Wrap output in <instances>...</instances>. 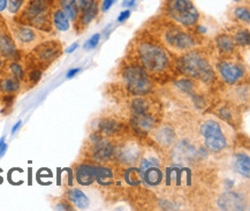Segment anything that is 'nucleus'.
<instances>
[{"instance_id":"nucleus-48","label":"nucleus","mask_w":250,"mask_h":211,"mask_svg":"<svg viewBox=\"0 0 250 211\" xmlns=\"http://www.w3.org/2000/svg\"><path fill=\"white\" fill-rule=\"evenodd\" d=\"M5 145V136H2L1 139H0V149H1V147Z\"/></svg>"},{"instance_id":"nucleus-19","label":"nucleus","mask_w":250,"mask_h":211,"mask_svg":"<svg viewBox=\"0 0 250 211\" xmlns=\"http://www.w3.org/2000/svg\"><path fill=\"white\" fill-rule=\"evenodd\" d=\"M234 168L235 171L239 174H241L242 177H246L249 179L250 175V158L247 153L240 152L236 153L235 156V162H234Z\"/></svg>"},{"instance_id":"nucleus-40","label":"nucleus","mask_w":250,"mask_h":211,"mask_svg":"<svg viewBox=\"0 0 250 211\" xmlns=\"http://www.w3.org/2000/svg\"><path fill=\"white\" fill-rule=\"evenodd\" d=\"M115 1H117V0H104V1H103V5H102V11L103 12L108 11V9L112 7V5H113Z\"/></svg>"},{"instance_id":"nucleus-42","label":"nucleus","mask_w":250,"mask_h":211,"mask_svg":"<svg viewBox=\"0 0 250 211\" xmlns=\"http://www.w3.org/2000/svg\"><path fill=\"white\" fill-rule=\"evenodd\" d=\"M80 70H81V68H72V69H69L68 72H67V74H66V78L67 79H72V78H74V76L78 74V73L80 72Z\"/></svg>"},{"instance_id":"nucleus-10","label":"nucleus","mask_w":250,"mask_h":211,"mask_svg":"<svg viewBox=\"0 0 250 211\" xmlns=\"http://www.w3.org/2000/svg\"><path fill=\"white\" fill-rule=\"evenodd\" d=\"M14 42L21 46H31L37 42L38 34L31 27L23 24H14L12 27Z\"/></svg>"},{"instance_id":"nucleus-1","label":"nucleus","mask_w":250,"mask_h":211,"mask_svg":"<svg viewBox=\"0 0 250 211\" xmlns=\"http://www.w3.org/2000/svg\"><path fill=\"white\" fill-rule=\"evenodd\" d=\"M20 20L21 24L31 25L43 31L51 30V0H29Z\"/></svg>"},{"instance_id":"nucleus-47","label":"nucleus","mask_w":250,"mask_h":211,"mask_svg":"<svg viewBox=\"0 0 250 211\" xmlns=\"http://www.w3.org/2000/svg\"><path fill=\"white\" fill-rule=\"evenodd\" d=\"M6 151H7V145H6V143H5V145L1 147V149H0V158L4 157Z\"/></svg>"},{"instance_id":"nucleus-33","label":"nucleus","mask_w":250,"mask_h":211,"mask_svg":"<svg viewBox=\"0 0 250 211\" xmlns=\"http://www.w3.org/2000/svg\"><path fill=\"white\" fill-rule=\"evenodd\" d=\"M233 14H234V17H235L236 19H239V20L243 22V23H246V24L250 23V12L248 8L238 7V8L234 9Z\"/></svg>"},{"instance_id":"nucleus-45","label":"nucleus","mask_w":250,"mask_h":211,"mask_svg":"<svg viewBox=\"0 0 250 211\" xmlns=\"http://www.w3.org/2000/svg\"><path fill=\"white\" fill-rule=\"evenodd\" d=\"M21 125H22V121L21 120H19L18 121V123L17 124H15L14 125V126H13V128H12V134H15V133H17L18 132V130L19 129H20V127H21Z\"/></svg>"},{"instance_id":"nucleus-22","label":"nucleus","mask_w":250,"mask_h":211,"mask_svg":"<svg viewBox=\"0 0 250 211\" xmlns=\"http://www.w3.org/2000/svg\"><path fill=\"white\" fill-rule=\"evenodd\" d=\"M52 24L58 31H62V33L67 31L70 27L69 19L67 18V15L60 8L56 9L52 13Z\"/></svg>"},{"instance_id":"nucleus-35","label":"nucleus","mask_w":250,"mask_h":211,"mask_svg":"<svg viewBox=\"0 0 250 211\" xmlns=\"http://www.w3.org/2000/svg\"><path fill=\"white\" fill-rule=\"evenodd\" d=\"M25 0H8V11L11 14H17L23 6Z\"/></svg>"},{"instance_id":"nucleus-12","label":"nucleus","mask_w":250,"mask_h":211,"mask_svg":"<svg viewBox=\"0 0 250 211\" xmlns=\"http://www.w3.org/2000/svg\"><path fill=\"white\" fill-rule=\"evenodd\" d=\"M218 70H219L224 81L229 83V84L240 81L243 78V75H245V70H243L242 67L227 62L220 63L218 65Z\"/></svg>"},{"instance_id":"nucleus-29","label":"nucleus","mask_w":250,"mask_h":211,"mask_svg":"<svg viewBox=\"0 0 250 211\" xmlns=\"http://www.w3.org/2000/svg\"><path fill=\"white\" fill-rule=\"evenodd\" d=\"M125 179H126V182L130 186H137V185L141 184L143 181L142 173H141L140 169L131 168L129 170L126 171L125 173Z\"/></svg>"},{"instance_id":"nucleus-30","label":"nucleus","mask_w":250,"mask_h":211,"mask_svg":"<svg viewBox=\"0 0 250 211\" xmlns=\"http://www.w3.org/2000/svg\"><path fill=\"white\" fill-rule=\"evenodd\" d=\"M118 128H119V125L113 120H104L99 124V132L104 135H111L117 132Z\"/></svg>"},{"instance_id":"nucleus-49","label":"nucleus","mask_w":250,"mask_h":211,"mask_svg":"<svg viewBox=\"0 0 250 211\" xmlns=\"http://www.w3.org/2000/svg\"><path fill=\"white\" fill-rule=\"evenodd\" d=\"M200 30L202 31V33H205V31H207V29H205V28H203V27H200Z\"/></svg>"},{"instance_id":"nucleus-38","label":"nucleus","mask_w":250,"mask_h":211,"mask_svg":"<svg viewBox=\"0 0 250 211\" xmlns=\"http://www.w3.org/2000/svg\"><path fill=\"white\" fill-rule=\"evenodd\" d=\"M42 78V72L40 69H33L30 73H29V80L31 82L36 83L40 81V79Z\"/></svg>"},{"instance_id":"nucleus-43","label":"nucleus","mask_w":250,"mask_h":211,"mask_svg":"<svg viewBox=\"0 0 250 211\" xmlns=\"http://www.w3.org/2000/svg\"><path fill=\"white\" fill-rule=\"evenodd\" d=\"M136 0H124L123 1V6L124 7H133L135 5Z\"/></svg>"},{"instance_id":"nucleus-16","label":"nucleus","mask_w":250,"mask_h":211,"mask_svg":"<svg viewBox=\"0 0 250 211\" xmlns=\"http://www.w3.org/2000/svg\"><path fill=\"white\" fill-rule=\"evenodd\" d=\"M67 201L80 210H84L89 207L88 196L79 188H70L67 191Z\"/></svg>"},{"instance_id":"nucleus-14","label":"nucleus","mask_w":250,"mask_h":211,"mask_svg":"<svg viewBox=\"0 0 250 211\" xmlns=\"http://www.w3.org/2000/svg\"><path fill=\"white\" fill-rule=\"evenodd\" d=\"M17 54V45L7 31L0 30V56L11 59Z\"/></svg>"},{"instance_id":"nucleus-37","label":"nucleus","mask_w":250,"mask_h":211,"mask_svg":"<svg viewBox=\"0 0 250 211\" xmlns=\"http://www.w3.org/2000/svg\"><path fill=\"white\" fill-rule=\"evenodd\" d=\"M78 1V6H79V11L82 12L84 9L90 8L91 6H94L96 2V0H76Z\"/></svg>"},{"instance_id":"nucleus-34","label":"nucleus","mask_w":250,"mask_h":211,"mask_svg":"<svg viewBox=\"0 0 250 211\" xmlns=\"http://www.w3.org/2000/svg\"><path fill=\"white\" fill-rule=\"evenodd\" d=\"M235 43L241 46H248L250 43V34L248 30H240L235 35Z\"/></svg>"},{"instance_id":"nucleus-3","label":"nucleus","mask_w":250,"mask_h":211,"mask_svg":"<svg viewBox=\"0 0 250 211\" xmlns=\"http://www.w3.org/2000/svg\"><path fill=\"white\" fill-rule=\"evenodd\" d=\"M140 62L143 68L152 73H160L168 66V57L165 50L151 43H143L139 47Z\"/></svg>"},{"instance_id":"nucleus-32","label":"nucleus","mask_w":250,"mask_h":211,"mask_svg":"<svg viewBox=\"0 0 250 211\" xmlns=\"http://www.w3.org/2000/svg\"><path fill=\"white\" fill-rule=\"evenodd\" d=\"M8 73L9 75L18 80H23L24 79V69L19 63L13 62L8 65Z\"/></svg>"},{"instance_id":"nucleus-13","label":"nucleus","mask_w":250,"mask_h":211,"mask_svg":"<svg viewBox=\"0 0 250 211\" xmlns=\"http://www.w3.org/2000/svg\"><path fill=\"white\" fill-rule=\"evenodd\" d=\"M96 166L90 164L78 165L75 169V179L76 182L81 186H90L95 182Z\"/></svg>"},{"instance_id":"nucleus-5","label":"nucleus","mask_w":250,"mask_h":211,"mask_svg":"<svg viewBox=\"0 0 250 211\" xmlns=\"http://www.w3.org/2000/svg\"><path fill=\"white\" fill-rule=\"evenodd\" d=\"M124 80L130 94L143 96L149 94L152 89V83L146 69L139 66H130L125 69Z\"/></svg>"},{"instance_id":"nucleus-44","label":"nucleus","mask_w":250,"mask_h":211,"mask_svg":"<svg viewBox=\"0 0 250 211\" xmlns=\"http://www.w3.org/2000/svg\"><path fill=\"white\" fill-rule=\"evenodd\" d=\"M8 0H0V13H2L5 9H7Z\"/></svg>"},{"instance_id":"nucleus-7","label":"nucleus","mask_w":250,"mask_h":211,"mask_svg":"<svg viewBox=\"0 0 250 211\" xmlns=\"http://www.w3.org/2000/svg\"><path fill=\"white\" fill-rule=\"evenodd\" d=\"M62 44L57 41H46L38 44L33 51V56L40 65H49L62 54Z\"/></svg>"},{"instance_id":"nucleus-6","label":"nucleus","mask_w":250,"mask_h":211,"mask_svg":"<svg viewBox=\"0 0 250 211\" xmlns=\"http://www.w3.org/2000/svg\"><path fill=\"white\" fill-rule=\"evenodd\" d=\"M201 134L204 139L205 147L211 152H220L227 147V140L224 135L220 125L214 120H207L201 126Z\"/></svg>"},{"instance_id":"nucleus-36","label":"nucleus","mask_w":250,"mask_h":211,"mask_svg":"<svg viewBox=\"0 0 250 211\" xmlns=\"http://www.w3.org/2000/svg\"><path fill=\"white\" fill-rule=\"evenodd\" d=\"M99 40H101V34H95L94 36H91L88 41L85 42L84 45H83V49H84V50L95 49V47L98 45Z\"/></svg>"},{"instance_id":"nucleus-41","label":"nucleus","mask_w":250,"mask_h":211,"mask_svg":"<svg viewBox=\"0 0 250 211\" xmlns=\"http://www.w3.org/2000/svg\"><path fill=\"white\" fill-rule=\"evenodd\" d=\"M130 17V11L129 9H127V11H124L120 13V15L118 17V22H120V23H123V22H125L127 20L128 18Z\"/></svg>"},{"instance_id":"nucleus-17","label":"nucleus","mask_w":250,"mask_h":211,"mask_svg":"<svg viewBox=\"0 0 250 211\" xmlns=\"http://www.w3.org/2000/svg\"><path fill=\"white\" fill-rule=\"evenodd\" d=\"M166 177L168 185L174 182L176 186H180L184 184V180H188V170L180 166H171L166 171Z\"/></svg>"},{"instance_id":"nucleus-21","label":"nucleus","mask_w":250,"mask_h":211,"mask_svg":"<svg viewBox=\"0 0 250 211\" xmlns=\"http://www.w3.org/2000/svg\"><path fill=\"white\" fill-rule=\"evenodd\" d=\"M21 88L20 80L13 78L8 75L7 78L0 79V91L5 95H12L14 92H18Z\"/></svg>"},{"instance_id":"nucleus-26","label":"nucleus","mask_w":250,"mask_h":211,"mask_svg":"<svg viewBox=\"0 0 250 211\" xmlns=\"http://www.w3.org/2000/svg\"><path fill=\"white\" fill-rule=\"evenodd\" d=\"M97 13H98V4L96 2L94 6H91L90 8L84 9V11L80 12L79 13V22L80 24L83 25H88L90 22L94 20V19L97 17Z\"/></svg>"},{"instance_id":"nucleus-28","label":"nucleus","mask_w":250,"mask_h":211,"mask_svg":"<svg viewBox=\"0 0 250 211\" xmlns=\"http://www.w3.org/2000/svg\"><path fill=\"white\" fill-rule=\"evenodd\" d=\"M139 153H140L139 150H137L135 147L130 146V147H126V148L121 150L119 155H120L121 161L124 163L126 162L128 164H133V163H135L137 161V158H139Z\"/></svg>"},{"instance_id":"nucleus-15","label":"nucleus","mask_w":250,"mask_h":211,"mask_svg":"<svg viewBox=\"0 0 250 211\" xmlns=\"http://www.w3.org/2000/svg\"><path fill=\"white\" fill-rule=\"evenodd\" d=\"M218 206L224 210H243L245 209V203H243L242 197L239 194L227 193L220 197L218 201Z\"/></svg>"},{"instance_id":"nucleus-27","label":"nucleus","mask_w":250,"mask_h":211,"mask_svg":"<svg viewBox=\"0 0 250 211\" xmlns=\"http://www.w3.org/2000/svg\"><path fill=\"white\" fill-rule=\"evenodd\" d=\"M217 46L222 52L232 53L235 50V42L232 37L227 36V35H222L217 38Z\"/></svg>"},{"instance_id":"nucleus-51","label":"nucleus","mask_w":250,"mask_h":211,"mask_svg":"<svg viewBox=\"0 0 250 211\" xmlns=\"http://www.w3.org/2000/svg\"><path fill=\"white\" fill-rule=\"evenodd\" d=\"M234 1H235V2H239V1H241V0H234Z\"/></svg>"},{"instance_id":"nucleus-11","label":"nucleus","mask_w":250,"mask_h":211,"mask_svg":"<svg viewBox=\"0 0 250 211\" xmlns=\"http://www.w3.org/2000/svg\"><path fill=\"white\" fill-rule=\"evenodd\" d=\"M166 41L169 45L174 46L178 50H189L194 46L195 42L190 35L179 29H172L166 34Z\"/></svg>"},{"instance_id":"nucleus-39","label":"nucleus","mask_w":250,"mask_h":211,"mask_svg":"<svg viewBox=\"0 0 250 211\" xmlns=\"http://www.w3.org/2000/svg\"><path fill=\"white\" fill-rule=\"evenodd\" d=\"M54 209L56 210H73L74 208H73L69 203H67V202H60V203L56 204Z\"/></svg>"},{"instance_id":"nucleus-50","label":"nucleus","mask_w":250,"mask_h":211,"mask_svg":"<svg viewBox=\"0 0 250 211\" xmlns=\"http://www.w3.org/2000/svg\"><path fill=\"white\" fill-rule=\"evenodd\" d=\"M1 67H2V62H1V60H0V68H1Z\"/></svg>"},{"instance_id":"nucleus-9","label":"nucleus","mask_w":250,"mask_h":211,"mask_svg":"<svg viewBox=\"0 0 250 211\" xmlns=\"http://www.w3.org/2000/svg\"><path fill=\"white\" fill-rule=\"evenodd\" d=\"M90 140L92 143V159L99 163L108 161L112 153H113V147H112L111 143L105 139H103V136L99 135V134H92Z\"/></svg>"},{"instance_id":"nucleus-2","label":"nucleus","mask_w":250,"mask_h":211,"mask_svg":"<svg viewBox=\"0 0 250 211\" xmlns=\"http://www.w3.org/2000/svg\"><path fill=\"white\" fill-rule=\"evenodd\" d=\"M179 67L185 74L203 82H211L214 79V73L209 62L197 52L185 54L179 62Z\"/></svg>"},{"instance_id":"nucleus-8","label":"nucleus","mask_w":250,"mask_h":211,"mask_svg":"<svg viewBox=\"0 0 250 211\" xmlns=\"http://www.w3.org/2000/svg\"><path fill=\"white\" fill-rule=\"evenodd\" d=\"M140 171L142 173L143 181L148 186L156 187L162 184L163 181V172L160 169V164L158 159L149 157L143 158L140 163Z\"/></svg>"},{"instance_id":"nucleus-46","label":"nucleus","mask_w":250,"mask_h":211,"mask_svg":"<svg viewBox=\"0 0 250 211\" xmlns=\"http://www.w3.org/2000/svg\"><path fill=\"white\" fill-rule=\"evenodd\" d=\"M78 47H79V44H78V43L72 44V45H70V46L68 47V49L66 50V52H67V53H73L76 49H78Z\"/></svg>"},{"instance_id":"nucleus-18","label":"nucleus","mask_w":250,"mask_h":211,"mask_svg":"<svg viewBox=\"0 0 250 211\" xmlns=\"http://www.w3.org/2000/svg\"><path fill=\"white\" fill-rule=\"evenodd\" d=\"M156 119L152 114H143V116H133V126L137 132H149L155 126Z\"/></svg>"},{"instance_id":"nucleus-20","label":"nucleus","mask_w":250,"mask_h":211,"mask_svg":"<svg viewBox=\"0 0 250 211\" xmlns=\"http://www.w3.org/2000/svg\"><path fill=\"white\" fill-rule=\"evenodd\" d=\"M60 9L65 13L69 21H78L79 18V6L76 0H59Z\"/></svg>"},{"instance_id":"nucleus-4","label":"nucleus","mask_w":250,"mask_h":211,"mask_svg":"<svg viewBox=\"0 0 250 211\" xmlns=\"http://www.w3.org/2000/svg\"><path fill=\"white\" fill-rule=\"evenodd\" d=\"M166 12L175 22L187 27L194 25L200 18V13L191 0H167Z\"/></svg>"},{"instance_id":"nucleus-23","label":"nucleus","mask_w":250,"mask_h":211,"mask_svg":"<svg viewBox=\"0 0 250 211\" xmlns=\"http://www.w3.org/2000/svg\"><path fill=\"white\" fill-rule=\"evenodd\" d=\"M113 179V173L110 169L104 166H96L95 181H97L101 186H108Z\"/></svg>"},{"instance_id":"nucleus-25","label":"nucleus","mask_w":250,"mask_h":211,"mask_svg":"<svg viewBox=\"0 0 250 211\" xmlns=\"http://www.w3.org/2000/svg\"><path fill=\"white\" fill-rule=\"evenodd\" d=\"M150 107L151 105L144 98H135L131 103V110H133V116H143V114L150 113Z\"/></svg>"},{"instance_id":"nucleus-24","label":"nucleus","mask_w":250,"mask_h":211,"mask_svg":"<svg viewBox=\"0 0 250 211\" xmlns=\"http://www.w3.org/2000/svg\"><path fill=\"white\" fill-rule=\"evenodd\" d=\"M156 137L160 145L169 146L174 142L175 134H174V132H173V129L171 128V127L165 126V127H163V128H160L158 132L156 133Z\"/></svg>"},{"instance_id":"nucleus-31","label":"nucleus","mask_w":250,"mask_h":211,"mask_svg":"<svg viewBox=\"0 0 250 211\" xmlns=\"http://www.w3.org/2000/svg\"><path fill=\"white\" fill-rule=\"evenodd\" d=\"M176 87L179 88V90L185 92V94H187L190 96V97H193L194 95V83L191 80L189 79H182L180 81L176 82Z\"/></svg>"}]
</instances>
